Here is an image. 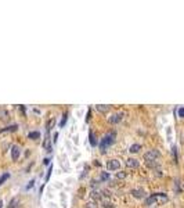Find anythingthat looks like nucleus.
Instances as JSON below:
<instances>
[{"label":"nucleus","mask_w":184,"mask_h":208,"mask_svg":"<svg viewBox=\"0 0 184 208\" xmlns=\"http://www.w3.org/2000/svg\"><path fill=\"white\" fill-rule=\"evenodd\" d=\"M115 136H116V133L115 132H111V133H108V135H105L104 137H102L101 142H100V145H98L100 150H101V151H105L107 147H109L112 143H114Z\"/></svg>","instance_id":"obj_1"},{"label":"nucleus","mask_w":184,"mask_h":208,"mask_svg":"<svg viewBox=\"0 0 184 208\" xmlns=\"http://www.w3.org/2000/svg\"><path fill=\"white\" fill-rule=\"evenodd\" d=\"M157 201L165 203V201H167V196L165 193H154L145 200V204H147V205H151L152 203H157Z\"/></svg>","instance_id":"obj_2"},{"label":"nucleus","mask_w":184,"mask_h":208,"mask_svg":"<svg viewBox=\"0 0 184 208\" xmlns=\"http://www.w3.org/2000/svg\"><path fill=\"white\" fill-rule=\"evenodd\" d=\"M161 157V153L158 151V150H150V151H147L144 154V160L147 164H151V162H155L158 158Z\"/></svg>","instance_id":"obj_3"},{"label":"nucleus","mask_w":184,"mask_h":208,"mask_svg":"<svg viewBox=\"0 0 184 208\" xmlns=\"http://www.w3.org/2000/svg\"><path fill=\"white\" fill-rule=\"evenodd\" d=\"M107 168H108L109 171H116V169L121 168V161H119V160H109V161L107 162Z\"/></svg>","instance_id":"obj_4"},{"label":"nucleus","mask_w":184,"mask_h":208,"mask_svg":"<svg viewBox=\"0 0 184 208\" xmlns=\"http://www.w3.org/2000/svg\"><path fill=\"white\" fill-rule=\"evenodd\" d=\"M19 155H21V149H19L17 145H14L11 147V158H12V161H17V160L19 158Z\"/></svg>","instance_id":"obj_5"},{"label":"nucleus","mask_w":184,"mask_h":208,"mask_svg":"<svg viewBox=\"0 0 184 208\" xmlns=\"http://www.w3.org/2000/svg\"><path fill=\"white\" fill-rule=\"evenodd\" d=\"M130 193L134 198H144L145 197V191L143 190V189H132Z\"/></svg>","instance_id":"obj_6"},{"label":"nucleus","mask_w":184,"mask_h":208,"mask_svg":"<svg viewBox=\"0 0 184 208\" xmlns=\"http://www.w3.org/2000/svg\"><path fill=\"white\" fill-rule=\"evenodd\" d=\"M126 165H127L129 168L136 169V168H138V166H140V162H138L136 158H127V160H126Z\"/></svg>","instance_id":"obj_7"},{"label":"nucleus","mask_w":184,"mask_h":208,"mask_svg":"<svg viewBox=\"0 0 184 208\" xmlns=\"http://www.w3.org/2000/svg\"><path fill=\"white\" fill-rule=\"evenodd\" d=\"M122 118H123V114H115V115H112V117L109 118V122H111V124H118V122H121V121H122Z\"/></svg>","instance_id":"obj_8"},{"label":"nucleus","mask_w":184,"mask_h":208,"mask_svg":"<svg viewBox=\"0 0 184 208\" xmlns=\"http://www.w3.org/2000/svg\"><path fill=\"white\" fill-rule=\"evenodd\" d=\"M96 110L100 111V113H107V111H109V105H107V104H98V105H96Z\"/></svg>","instance_id":"obj_9"},{"label":"nucleus","mask_w":184,"mask_h":208,"mask_svg":"<svg viewBox=\"0 0 184 208\" xmlns=\"http://www.w3.org/2000/svg\"><path fill=\"white\" fill-rule=\"evenodd\" d=\"M140 149H141V146L138 145V143H136V145H132L130 147H129V151L130 153H138Z\"/></svg>","instance_id":"obj_10"},{"label":"nucleus","mask_w":184,"mask_h":208,"mask_svg":"<svg viewBox=\"0 0 184 208\" xmlns=\"http://www.w3.org/2000/svg\"><path fill=\"white\" fill-rule=\"evenodd\" d=\"M89 140H90V145H92L93 147L94 146H97V142H96V137H94V133L92 132V130H90L89 132Z\"/></svg>","instance_id":"obj_11"},{"label":"nucleus","mask_w":184,"mask_h":208,"mask_svg":"<svg viewBox=\"0 0 184 208\" xmlns=\"http://www.w3.org/2000/svg\"><path fill=\"white\" fill-rule=\"evenodd\" d=\"M8 208H18V198H11V201H10L8 204Z\"/></svg>","instance_id":"obj_12"},{"label":"nucleus","mask_w":184,"mask_h":208,"mask_svg":"<svg viewBox=\"0 0 184 208\" xmlns=\"http://www.w3.org/2000/svg\"><path fill=\"white\" fill-rule=\"evenodd\" d=\"M43 147L46 149V151H48V153L51 151V145H50V139H48V136L46 137V140H44V145H43Z\"/></svg>","instance_id":"obj_13"},{"label":"nucleus","mask_w":184,"mask_h":208,"mask_svg":"<svg viewBox=\"0 0 184 208\" xmlns=\"http://www.w3.org/2000/svg\"><path fill=\"white\" fill-rule=\"evenodd\" d=\"M54 124H56V121H54L53 118L47 121V124H46V130H47V133H48V132H50V130H51V126H53Z\"/></svg>","instance_id":"obj_14"},{"label":"nucleus","mask_w":184,"mask_h":208,"mask_svg":"<svg viewBox=\"0 0 184 208\" xmlns=\"http://www.w3.org/2000/svg\"><path fill=\"white\" fill-rule=\"evenodd\" d=\"M17 125H11V126H7V128H3V129L2 130H0V132H8V130H11V132H12V130H17Z\"/></svg>","instance_id":"obj_15"},{"label":"nucleus","mask_w":184,"mask_h":208,"mask_svg":"<svg viewBox=\"0 0 184 208\" xmlns=\"http://www.w3.org/2000/svg\"><path fill=\"white\" fill-rule=\"evenodd\" d=\"M28 137H29V139H32V140H36V139L40 137V133H39V132H31L28 135Z\"/></svg>","instance_id":"obj_16"},{"label":"nucleus","mask_w":184,"mask_h":208,"mask_svg":"<svg viewBox=\"0 0 184 208\" xmlns=\"http://www.w3.org/2000/svg\"><path fill=\"white\" fill-rule=\"evenodd\" d=\"M8 178H10V174H8V172H7V174H3L2 176H0V186H2V185H3V182H6Z\"/></svg>","instance_id":"obj_17"},{"label":"nucleus","mask_w":184,"mask_h":208,"mask_svg":"<svg viewBox=\"0 0 184 208\" xmlns=\"http://www.w3.org/2000/svg\"><path fill=\"white\" fill-rule=\"evenodd\" d=\"M67 121H68V114L65 113L62 115V119H61V122H60V128H64V125L67 124Z\"/></svg>","instance_id":"obj_18"},{"label":"nucleus","mask_w":184,"mask_h":208,"mask_svg":"<svg viewBox=\"0 0 184 208\" xmlns=\"http://www.w3.org/2000/svg\"><path fill=\"white\" fill-rule=\"evenodd\" d=\"M51 171H53V165H48L47 174H46V182H48V179H50V176H51Z\"/></svg>","instance_id":"obj_19"},{"label":"nucleus","mask_w":184,"mask_h":208,"mask_svg":"<svg viewBox=\"0 0 184 208\" xmlns=\"http://www.w3.org/2000/svg\"><path fill=\"white\" fill-rule=\"evenodd\" d=\"M100 179H101L102 182L108 180V179H109V174H108V172H102V174H101V176H100Z\"/></svg>","instance_id":"obj_20"},{"label":"nucleus","mask_w":184,"mask_h":208,"mask_svg":"<svg viewBox=\"0 0 184 208\" xmlns=\"http://www.w3.org/2000/svg\"><path fill=\"white\" fill-rule=\"evenodd\" d=\"M102 205H104V208H114V204L109 203V201H107V200L102 201Z\"/></svg>","instance_id":"obj_21"},{"label":"nucleus","mask_w":184,"mask_h":208,"mask_svg":"<svg viewBox=\"0 0 184 208\" xmlns=\"http://www.w3.org/2000/svg\"><path fill=\"white\" fill-rule=\"evenodd\" d=\"M179 117L180 118H184V107H180L179 108Z\"/></svg>","instance_id":"obj_22"},{"label":"nucleus","mask_w":184,"mask_h":208,"mask_svg":"<svg viewBox=\"0 0 184 208\" xmlns=\"http://www.w3.org/2000/svg\"><path fill=\"white\" fill-rule=\"evenodd\" d=\"M173 155H174V162H177V149H176V146L173 147Z\"/></svg>","instance_id":"obj_23"},{"label":"nucleus","mask_w":184,"mask_h":208,"mask_svg":"<svg viewBox=\"0 0 184 208\" xmlns=\"http://www.w3.org/2000/svg\"><path fill=\"white\" fill-rule=\"evenodd\" d=\"M33 185H35V180H33V179H32V180L29 182V185H28V186H27V189H28V190H29V189H31V187H33Z\"/></svg>","instance_id":"obj_24"},{"label":"nucleus","mask_w":184,"mask_h":208,"mask_svg":"<svg viewBox=\"0 0 184 208\" xmlns=\"http://www.w3.org/2000/svg\"><path fill=\"white\" fill-rule=\"evenodd\" d=\"M43 164L44 165H50V158H44L43 160Z\"/></svg>","instance_id":"obj_25"},{"label":"nucleus","mask_w":184,"mask_h":208,"mask_svg":"<svg viewBox=\"0 0 184 208\" xmlns=\"http://www.w3.org/2000/svg\"><path fill=\"white\" fill-rule=\"evenodd\" d=\"M125 176H126V174H123V172H122V174L119 172V174H118V178H125Z\"/></svg>","instance_id":"obj_26"},{"label":"nucleus","mask_w":184,"mask_h":208,"mask_svg":"<svg viewBox=\"0 0 184 208\" xmlns=\"http://www.w3.org/2000/svg\"><path fill=\"white\" fill-rule=\"evenodd\" d=\"M57 137H58V133H54V139H53V142H54V143L57 142Z\"/></svg>","instance_id":"obj_27"},{"label":"nucleus","mask_w":184,"mask_h":208,"mask_svg":"<svg viewBox=\"0 0 184 208\" xmlns=\"http://www.w3.org/2000/svg\"><path fill=\"white\" fill-rule=\"evenodd\" d=\"M0 208H3V201L0 200Z\"/></svg>","instance_id":"obj_28"}]
</instances>
